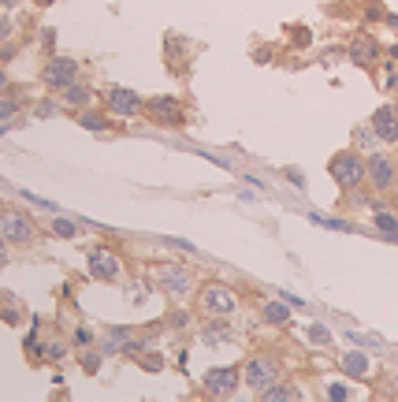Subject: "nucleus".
Returning <instances> with one entry per match:
<instances>
[{"label": "nucleus", "mask_w": 398, "mask_h": 402, "mask_svg": "<svg viewBox=\"0 0 398 402\" xmlns=\"http://www.w3.org/2000/svg\"><path fill=\"white\" fill-rule=\"evenodd\" d=\"M42 45L52 53V45H56V30H42Z\"/></svg>", "instance_id": "nucleus-38"}, {"label": "nucleus", "mask_w": 398, "mask_h": 402, "mask_svg": "<svg viewBox=\"0 0 398 402\" xmlns=\"http://www.w3.org/2000/svg\"><path fill=\"white\" fill-rule=\"evenodd\" d=\"M309 343L313 346H331V332L324 328V324H313V328H309Z\"/></svg>", "instance_id": "nucleus-27"}, {"label": "nucleus", "mask_w": 398, "mask_h": 402, "mask_svg": "<svg viewBox=\"0 0 398 402\" xmlns=\"http://www.w3.org/2000/svg\"><path fill=\"white\" fill-rule=\"evenodd\" d=\"M354 391H350V387L347 384H328V398H335V402H347Z\"/></svg>", "instance_id": "nucleus-29"}, {"label": "nucleus", "mask_w": 398, "mask_h": 402, "mask_svg": "<svg viewBox=\"0 0 398 402\" xmlns=\"http://www.w3.org/2000/svg\"><path fill=\"white\" fill-rule=\"evenodd\" d=\"M231 339V324H228V317H209V324L201 328V343L209 346V350H216L220 343H228Z\"/></svg>", "instance_id": "nucleus-13"}, {"label": "nucleus", "mask_w": 398, "mask_h": 402, "mask_svg": "<svg viewBox=\"0 0 398 402\" xmlns=\"http://www.w3.org/2000/svg\"><path fill=\"white\" fill-rule=\"evenodd\" d=\"M394 239H398V235H394Z\"/></svg>", "instance_id": "nucleus-46"}, {"label": "nucleus", "mask_w": 398, "mask_h": 402, "mask_svg": "<svg viewBox=\"0 0 398 402\" xmlns=\"http://www.w3.org/2000/svg\"><path fill=\"white\" fill-rule=\"evenodd\" d=\"M104 108H108V115L130 120V115L145 112V101H142V94H135V89H127V86H112L108 94H104Z\"/></svg>", "instance_id": "nucleus-6"}, {"label": "nucleus", "mask_w": 398, "mask_h": 402, "mask_svg": "<svg viewBox=\"0 0 398 402\" xmlns=\"http://www.w3.org/2000/svg\"><path fill=\"white\" fill-rule=\"evenodd\" d=\"M280 298H283V302H287L290 309H305V302H301L298 294H290V291H280Z\"/></svg>", "instance_id": "nucleus-37"}, {"label": "nucleus", "mask_w": 398, "mask_h": 402, "mask_svg": "<svg viewBox=\"0 0 398 402\" xmlns=\"http://www.w3.org/2000/svg\"><path fill=\"white\" fill-rule=\"evenodd\" d=\"M0 235L8 239V246H30L34 235H37V227H34V220L26 213H4L0 216Z\"/></svg>", "instance_id": "nucleus-7"}, {"label": "nucleus", "mask_w": 398, "mask_h": 402, "mask_svg": "<svg viewBox=\"0 0 398 402\" xmlns=\"http://www.w3.org/2000/svg\"><path fill=\"white\" fill-rule=\"evenodd\" d=\"M11 30H15V19L0 15V42H4V37H11Z\"/></svg>", "instance_id": "nucleus-36"}, {"label": "nucleus", "mask_w": 398, "mask_h": 402, "mask_svg": "<svg viewBox=\"0 0 398 402\" xmlns=\"http://www.w3.org/2000/svg\"><path fill=\"white\" fill-rule=\"evenodd\" d=\"M164 246H171V250H182V253H197V246L187 242V239H161Z\"/></svg>", "instance_id": "nucleus-31"}, {"label": "nucleus", "mask_w": 398, "mask_h": 402, "mask_svg": "<svg viewBox=\"0 0 398 402\" xmlns=\"http://www.w3.org/2000/svg\"><path fill=\"white\" fill-rule=\"evenodd\" d=\"M283 175H287V179H290V183H294L298 190H305V175L298 172V168H287V172H283Z\"/></svg>", "instance_id": "nucleus-35"}, {"label": "nucleus", "mask_w": 398, "mask_h": 402, "mask_svg": "<svg viewBox=\"0 0 398 402\" xmlns=\"http://www.w3.org/2000/svg\"><path fill=\"white\" fill-rule=\"evenodd\" d=\"M78 123H82L86 131H108V127H112V123H108V115H101V112H86V108L78 112Z\"/></svg>", "instance_id": "nucleus-20"}, {"label": "nucleus", "mask_w": 398, "mask_h": 402, "mask_svg": "<svg viewBox=\"0 0 398 402\" xmlns=\"http://www.w3.org/2000/svg\"><path fill=\"white\" fill-rule=\"evenodd\" d=\"M63 101H68L71 108H86L89 101H94V94H89V86H86L82 79H78V82H71L68 89H63Z\"/></svg>", "instance_id": "nucleus-16"}, {"label": "nucleus", "mask_w": 398, "mask_h": 402, "mask_svg": "<svg viewBox=\"0 0 398 402\" xmlns=\"http://www.w3.org/2000/svg\"><path fill=\"white\" fill-rule=\"evenodd\" d=\"M309 220L316 227H328V231H354L350 220H339V216H324V213H309Z\"/></svg>", "instance_id": "nucleus-19"}, {"label": "nucleus", "mask_w": 398, "mask_h": 402, "mask_svg": "<svg viewBox=\"0 0 398 402\" xmlns=\"http://www.w3.org/2000/svg\"><path fill=\"white\" fill-rule=\"evenodd\" d=\"M37 4H49V0H37Z\"/></svg>", "instance_id": "nucleus-44"}, {"label": "nucleus", "mask_w": 398, "mask_h": 402, "mask_svg": "<svg viewBox=\"0 0 398 402\" xmlns=\"http://www.w3.org/2000/svg\"><path fill=\"white\" fill-rule=\"evenodd\" d=\"M82 79V63L78 60H71V56H52L49 63H45V71H42V82L49 86V89H68L71 82H78Z\"/></svg>", "instance_id": "nucleus-4"}, {"label": "nucleus", "mask_w": 398, "mask_h": 402, "mask_svg": "<svg viewBox=\"0 0 398 402\" xmlns=\"http://www.w3.org/2000/svg\"><path fill=\"white\" fill-rule=\"evenodd\" d=\"M280 380V361H275L272 354H254L242 365V384L249 387V391H268V387Z\"/></svg>", "instance_id": "nucleus-2"}, {"label": "nucleus", "mask_w": 398, "mask_h": 402, "mask_svg": "<svg viewBox=\"0 0 398 402\" xmlns=\"http://www.w3.org/2000/svg\"><path fill=\"white\" fill-rule=\"evenodd\" d=\"M138 361H142V369H149V372H161L164 369V354H161V350H145Z\"/></svg>", "instance_id": "nucleus-25"}, {"label": "nucleus", "mask_w": 398, "mask_h": 402, "mask_svg": "<svg viewBox=\"0 0 398 402\" xmlns=\"http://www.w3.org/2000/svg\"><path fill=\"white\" fill-rule=\"evenodd\" d=\"M328 175L339 183V190H357L361 183H368V164H365V157L357 149H339L335 157L328 161Z\"/></svg>", "instance_id": "nucleus-1"}, {"label": "nucleus", "mask_w": 398, "mask_h": 402, "mask_svg": "<svg viewBox=\"0 0 398 402\" xmlns=\"http://www.w3.org/2000/svg\"><path fill=\"white\" fill-rule=\"evenodd\" d=\"M82 369H86L89 376L101 372V350H89V346L82 350Z\"/></svg>", "instance_id": "nucleus-26"}, {"label": "nucleus", "mask_w": 398, "mask_h": 402, "mask_svg": "<svg viewBox=\"0 0 398 402\" xmlns=\"http://www.w3.org/2000/svg\"><path fill=\"white\" fill-rule=\"evenodd\" d=\"M238 380H242V369H235V365H216V369H209L201 376V387L209 395H216V398H228L235 395V387Z\"/></svg>", "instance_id": "nucleus-8"}, {"label": "nucleus", "mask_w": 398, "mask_h": 402, "mask_svg": "<svg viewBox=\"0 0 398 402\" xmlns=\"http://www.w3.org/2000/svg\"><path fill=\"white\" fill-rule=\"evenodd\" d=\"M376 227L383 231V235H398V216L394 213H387V209H376Z\"/></svg>", "instance_id": "nucleus-22"}, {"label": "nucleus", "mask_w": 398, "mask_h": 402, "mask_svg": "<svg viewBox=\"0 0 398 402\" xmlns=\"http://www.w3.org/2000/svg\"><path fill=\"white\" fill-rule=\"evenodd\" d=\"M168 324L171 328H190V313L187 309H175V313H168Z\"/></svg>", "instance_id": "nucleus-30"}, {"label": "nucleus", "mask_w": 398, "mask_h": 402, "mask_svg": "<svg viewBox=\"0 0 398 402\" xmlns=\"http://www.w3.org/2000/svg\"><path fill=\"white\" fill-rule=\"evenodd\" d=\"M52 235H56V239H75L78 235V224H75V220H68V216H56V220H52Z\"/></svg>", "instance_id": "nucleus-21"}, {"label": "nucleus", "mask_w": 398, "mask_h": 402, "mask_svg": "<svg viewBox=\"0 0 398 402\" xmlns=\"http://www.w3.org/2000/svg\"><path fill=\"white\" fill-rule=\"evenodd\" d=\"M201 309L209 317H231L238 309V294L228 287V283H209L201 291Z\"/></svg>", "instance_id": "nucleus-5"}, {"label": "nucleus", "mask_w": 398, "mask_h": 402, "mask_svg": "<svg viewBox=\"0 0 398 402\" xmlns=\"http://www.w3.org/2000/svg\"><path fill=\"white\" fill-rule=\"evenodd\" d=\"M145 115L149 120H156L161 127H175V123H182V101L179 97H149L145 101Z\"/></svg>", "instance_id": "nucleus-10"}, {"label": "nucleus", "mask_w": 398, "mask_h": 402, "mask_svg": "<svg viewBox=\"0 0 398 402\" xmlns=\"http://www.w3.org/2000/svg\"><path fill=\"white\" fill-rule=\"evenodd\" d=\"M261 317L268 320V324H290V306L283 302V298H280V302H264L261 306Z\"/></svg>", "instance_id": "nucleus-17"}, {"label": "nucleus", "mask_w": 398, "mask_h": 402, "mask_svg": "<svg viewBox=\"0 0 398 402\" xmlns=\"http://www.w3.org/2000/svg\"><path fill=\"white\" fill-rule=\"evenodd\" d=\"M89 276L101 283H116L119 279V257L112 250H94L89 253Z\"/></svg>", "instance_id": "nucleus-12"}, {"label": "nucleus", "mask_w": 398, "mask_h": 402, "mask_svg": "<svg viewBox=\"0 0 398 402\" xmlns=\"http://www.w3.org/2000/svg\"><path fill=\"white\" fill-rule=\"evenodd\" d=\"M15 112H19V101L15 97H0V123L15 120Z\"/></svg>", "instance_id": "nucleus-28"}, {"label": "nucleus", "mask_w": 398, "mask_h": 402, "mask_svg": "<svg viewBox=\"0 0 398 402\" xmlns=\"http://www.w3.org/2000/svg\"><path fill=\"white\" fill-rule=\"evenodd\" d=\"M394 387H398V376H394Z\"/></svg>", "instance_id": "nucleus-45"}, {"label": "nucleus", "mask_w": 398, "mask_h": 402, "mask_svg": "<svg viewBox=\"0 0 398 402\" xmlns=\"http://www.w3.org/2000/svg\"><path fill=\"white\" fill-rule=\"evenodd\" d=\"M4 265H8V239L0 235V268H4Z\"/></svg>", "instance_id": "nucleus-39"}, {"label": "nucleus", "mask_w": 398, "mask_h": 402, "mask_svg": "<svg viewBox=\"0 0 398 402\" xmlns=\"http://www.w3.org/2000/svg\"><path fill=\"white\" fill-rule=\"evenodd\" d=\"M347 56H350L354 63H361V68H368V63H376V60L383 56V49H380V42H373V37H357Z\"/></svg>", "instance_id": "nucleus-14"}, {"label": "nucleus", "mask_w": 398, "mask_h": 402, "mask_svg": "<svg viewBox=\"0 0 398 402\" xmlns=\"http://www.w3.org/2000/svg\"><path fill=\"white\" fill-rule=\"evenodd\" d=\"M37 358H45V361H60L63 354H68V346L63 343H56V339H49V343H42V350H34Z\"/></svg>", "instance_id": "nucleus-23"}, {"label": "nucleus", "mask_w": 398, "mask_h": 402, "mask_svg": "<svg viewBox=\"0 0 398 402\" xmlns=\"http://www.w3.org/2000/svg\"><path fill=\"white\" fill-rule=\"evenodd\" d=\"M368 123H373V131L383 146H398V105H380Z\"/></svg>", "instance_id": "nucleus-11"}, {"label": "nucleus", "mask_w": 398, "mask_h": 402, "mask_svg": "<svg viewBox=\"0 0 398 402\" xmlns=\"http://www.w3.org/2000/svg\"><path fill=\"white\" fill-rule=\"evenodd\" d=\"M368 164V187L376 194H387L394 187V175H398V164L387 157V153H373V157H365Z\"/></svg>", "instance_id": "nucleus-9"}, {"label": "nucleus", "mask_w": 398, "mask_h": 402, "mask_svg": "<svg viewBox=\"0 0 398 402\" xmlns=\"http://www.w3.org/2000/svg\"><path fill=\"white\" fill-rule=\"evenodd\" d=\"M387 89H394V94H398V71H387Z\"/></svg>", "instance_id": "nucleus-40"}, {"label": "nucleus", "mask_w": 398, "mask_h": 402, "mask_svg": "<svg viewBox=\"0 0 398 402\" xmlns=\"http://www.w3.org/2000/svg\"><path fill=\"white\" fill-rule=\"evenodd\" d=\"M19 198H26L30 205H42V209H52V213H56V205H52V201H45V198H37V194H30V190H23Z\"/></svg>", "instance_id": "nucleus-34"}, {"label": "nucleus", "mask_w": 398, "mask_h": 402, "mask_svg": "<svg viewBox=\"0 0 398 402\" xmlns=\"http://www.w3.org/2000/svg\"><path fill=\"white\" fill-rule=\"evenodd\" d=\"M4 89H8V71L0 68V94H4Z\"/></svg>", "instance_id": "nucleus-41"}, {"label": "nucleus", "mask_w": 398, "mask_h": 402, "mask_svg": "<svg viewBox=\"0 0 398 402\" xmlns=\"http://www.w3.org/2000/svg\"><path fill=\"white\" fill-rule=\"evenodd\" d=\"M156 287L164 294L187 298V294H194V272L187 265H179V261H168V265L156 268Z\"/></svg>", "instance_id": "nucleus-3"}, {"label": "nucleus", "mask_w": 398, "mask_h": 402, "mask_svg": "<svg viewBox=\"0 0 398 402\" xmlns=\"http://www.w3.org/2000/svg\"><path fill=\"white\" fill-rule=\"evenodd\" d=\"M75 346H78V350L94 346V332H89V328H78V332H75Z\"/></svg>", "instance_id": "nucleus-33"}, {"label": "nucleus", "mask_w": 398, "mask_h": 402, "mask_svg": "<svg viewBox=\"0 0 398 402\" xmlns=\"http://www.w3.org/2000/svg\"><path fill=\"white\" fill-rule=\"evenodd\" d=\"M357 146H361V149H376V146H380V138H376V131H373V123L357 127Z\"/></svg>", "instance_id": "nucleus-24"}, {"label": "nucleus", "mask_w": 398, "mask_h": 402, "mask_svg": "<svg viewBox=\"0 0 398 402\" xmlns=\"http://www.w3.org/2000/svg\"><path fill=\"white\" fill-rule=\"evenodd\" d=\"M368 4H383V0H368Z\"/></svg>", "instance_id": "nucleus-43"}, {"label": "nucleus", "mask_w": 398, "mask_h": 402, "mask_svg": "<svg viewBox=\"0 0 398 402\" xmlns=\"http://www.w3.org/2000/svg\"><path fill=\"white\" fill-rule=\"evenodd\" d=\"M261 398H268V402H275V398H301V387H294V384H280V380H275L268 391H261Z\"/></svg>", "instance_id": "nucleus-18"}, {"label": "nucleus", "mask_w": 398, "mask_h": 402, "mask_svg": "<svg viewBox=\"0 0 398 402\" xmlns=\"http://www.w3.org/2000/svg\"><path fill=\"white\" fill-rule=\"evenodd\" d=\"M368 369H373V361H368L365 350H347V354H342V372H347L350 380H361V376H368Z\"/></svg>", "instance_id": "nucleus-15"}, {"label": "nucleus", "mask_w": 398, "mask_h": 402, "mask_svg": "<svg viewBox=\"0 0 398 402\" xmlns=\"http://www.w3.org/2000/svg\"><path fill=\"white\" fill-rule=\"evenodd\" d=\"M34 115H37V120H49V115H56V101H37Z\"/></svg>", "instance_id": "nucleus-32"}, {"label": "nucleus", "mask_w": 398, "mask_h": 402, "mask_svg": "<svg viewBox=\"0 0 398 402\" xmlns=\"http://www.w3.org/2000/svg\"><path fill=\"white\" fill-rule=\"evenodd\" d=\"M391 190H394V198H398V175H394V187H391Z\"/></svg>", "instance_id": "nucleus-42"}]
</instances>
